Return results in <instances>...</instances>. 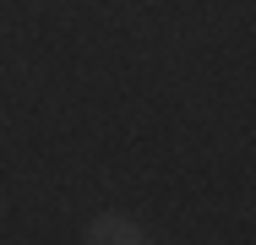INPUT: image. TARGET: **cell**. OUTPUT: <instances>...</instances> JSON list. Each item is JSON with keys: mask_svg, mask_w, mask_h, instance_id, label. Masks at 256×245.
<instances>
[{"mask_svg": "<svg viewBox=\"0 0 256 245\" xmlns=\"http://www.w3.org/2000/svg\"><path fill=\"white\" fill-rule=\"evenodd\" d=\"M82 245H148V234H142V224H136V218L104 212V218H93V224H88Z\"/></svg>", "mask_w": 256, "mask_h": 245, "instance_id": "cell-1", "label": "cell"}]
</instances>
